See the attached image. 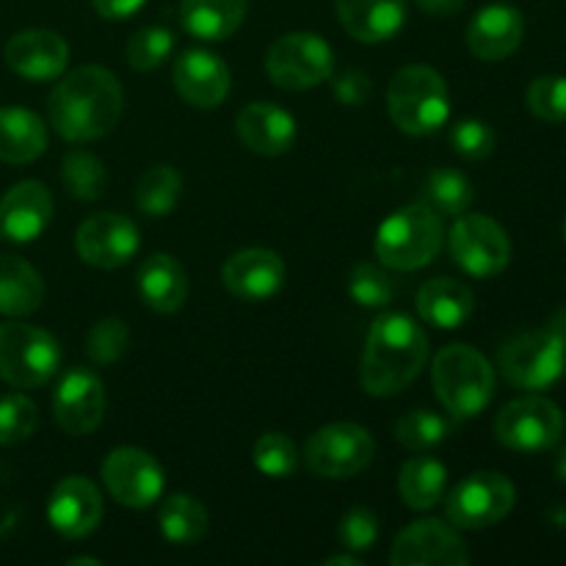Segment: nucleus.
Returning <instances> with one entry per match:
<instances>
[{
	"mask_svg": "<svg viewBox=\"0 0 566 566\" xmlns=\"http://www.w3.org/2000/svg\"><path fill=\"white\" fill-rule=\"evenodd\" d=\"M125 92L105 66L86 64L61 77L48 97V116L64 142H97L122 119Z\"/></svg>",
	"mask_w": 566,
	"mask_h": 566,
	"instance_id": "1",
	"label": "nucleus"
},
{
	"mask_svg": "<svg viewBox=\"0 0 566 566\" xmlns=\"http://www.w3.org/2000/svg\"><path fill=\"white\" fill-rule=\"evenodd\" d=\"M429 359V337L403 313H381L365 340L359 381L365 392L390 398L407 390Z\"/></svg>",
	"mask_w": 566,
	"mask_h": 566,
	"instance_id": "2",
	"label": "nucleus"
},
{
	"mask_svg": "<svg viewBox=\"0 0 566 566\" xmlns=\"http://www.w3.org/2000/svg\"><path fill=\"white\" fill-rule=\"evenodd\" d=\"M431 385L451 418H475L495 396V368L468 343L446 346L431 363Z\"/></svg>",
	"mask_w": 566,
	"mask_h": 566,
	"instance_id": "3",
	"label": "nucleus"
},
{
	"mask_svg": "<svg viewBox=\"0 0 566 566\" xmlns=\"http://www.w3.org/2000/svg\"><path fill=\"white\" fill-rule=\"evenodd\" d=\"M387 114L407 136L437 133L451 116V94L446 77L426 64H409L392 75L387 86Z\"/></svg>",
	"mask_w": 566,
	"mask_h": 566,
	"instance_id": "4",
	"label": "nucleus"
},
{
	"mask_svg": "<svg viewBox=\"0 0 566 566\" xmlns=\"http://www.w3.org/2000/svg\"><path fill=\"white\" fill-rule=\"evenodd\" d=\"M442 238L440 213L426 202H412L381 221L374 249L385 269L418 271L440 254Z\"/></svg>",
	"mask_w": 566,
	"mask_h": 566,
	"instance_id": "5",
	"label": "nucleus"
},
{
	"mask_svg": "<svg viewBox=\"0 0 566 566\" xmlns=\"http://www.w3.org/2000/svg\"><path fill=\"white\" fill-rule=\"evenodd\" d=\"M497 368L520 390H547L566 370V324L523 332L497 352Z\"/></svg>",
	"mask_w": 566,
	"mask_h": 566,
	"instance_id": "6",
	"label": "nucleus"
},
{
	"mask_svg": "<svg viewBox=\"0 0 566 566\" xmlns=\"http://www.w3.org/2000/svg\"><path fill=\"white\" fill-rule=\"evenodd\" d=\"M61 346L50 332L22 321L0 324V379L17 390L42 387L59 374Z\"/></svg>",
	"mask_w": 566,
	"mask_h": 566,
	"instance_id": "7",
	"label": "nucleus"
},
{
	"mask_svg": "<svg viewBox=\"0 0 566 566\" xmlns=\"http://www.w3.org/2000/svg\"><path fill=\"white\" fill-rule=\"evenodd\" d=\"M335 70V53L329 42L310 31H293L276 39L265 55V72L287 92H307L329 81Z\"/></svg>",
	"mask_w": 566,
	"mask_h": 566,
	"instance_id": "8",
	"label": "nucleus"
},
{
	"mask_svg": "<svg viewBox=\"0 0 566 566\" xmlns=\"http://www.w3.org/2000/svg\"><path fill=\"white\" fill-rule=\"evenodd\" d=\"M495 437L503 448L520 453L551 451L564 437V415L558 403L542 396L509 401L495 418Z\"/></svg>",
	"mask_w": 566,
	"mask_h": 566,
	"instance_id": "9",
	"label": "nucleus"
},
{
	"mask_svg": "<svg viewBox=\"0 0 566 566\" xmlns=\"http://www.w3.org/2000/svg\"><path fill=\"white\" fill-rule=\"evenodd\" d=\"M374 437L359 423H329L313 431L304 446V462L321 479H354L374 462Z\"/></svg>",
	"mask_w": 566,
	"mask_h": 566,
	"instance_id": "10",
	"label": "nucleus"
},
{
	"mask_svg": "<svg viewBox=\"0 0 566 566\" xmlns=\"http://www.w3.org/2000/svg\"><path fill=\"white\" fill-rule=\"evenodd\" d=\"M448 249L451 258L464 274L490 280L497 276L512 260V241L506 230L495 219L481 213L457 216V224L448 235Z\"/></svg>",
	"mask_w": 566,
	"mask_h": 566,
	"instance_id": "11",
	"label": "nucleus"
},
{
	"mask_svg": "<svg viewBox=\"0 0 566 566\" xmlns=\"http://www.w3.org/2000/svg\"><path fill=\"white\" fill-rule=\"evenodd\" d=\"M514 501H517V490L506 475L495 473V470H481L453 486L446 512L457 528L481 531L506 520L512 514Z\"/></svg>",
	"mask_w": 566,
	"mask_h": 566,
	"instance_id": "12",
	"label": "nucleus"
},
{
	"mask_svg": "<svg viewBox=\"0 0 566 566\" xmlns=\"http://www.w3.org/2000/svg\"><path fill=\"white\" fill-rule=\"evenodd\" d=\"M99 475L111 497L127 509H149L155 501H160L166 486L158 459L130 446L114 448L99 464Z\"/></svg>",
	"mask_w": 566,
	"mask_h": 566,
	"instance_id": "13",
	"label": "nucleus"
},
{
	"mask_svg": "<svg viewBox=\"0 0 566 566\" xmlns=\"http://www.w3.org/2000/svg\"><path fill=\"white\" fill-rule=\"evenodd\" d=\"M392 566H468L462 536L440 520H420L403 528L390 551Z\"/></svg>",
	"mask_w": 566,
	"mask_h": 566,
	"instance_id": "14",
	"label": "nucleus"
},
{
	"mask_svg": "<svg viewBox=\"0 0 566 566\" xmlns=\"http://www.w3.org/2000/svg\"><path fill=\"white\" fill-rule=\"evenodd\" d=\"M142 247L138 227L122 213H94L77 227L75 249L94 269H119L136 258Z\"/></svg>",
	"mask_w": 566,
	"mask_h": 566,
	"instance_id": "15",
	"label": "nucleus"
},
{
	"mask_svg": "<svg viewBox=\"0 0 566 566\" xmlns=\"http://www.w3.org/2000/svg\"><path fill=\"white\" fill-rule=\"evenodd\" d=\"M55 423L72 437H86L105 418V385L94 370L72 368L61 376L53 396Z\"/></svg>",
	"mask_w": 566,
	"mask_h": 566,
	"instance_id": "16",
	"label": "nucleus"
},
{
	"mask_svg": "<svg viewBox=\"0 0 566 566\" xmlns=\"http://www.w3.org/2000/svg\"><path fill=\"white\" fill-rule=\"evenodd\" d=\"M221 282L241 302H269L285 285V263L274 249H241L227 258L224 269H221Z\"/></svg>",
	"mask_w": 566,
	"mask_h": 566,
	"instance_id": "17",
	"label": "nucleus"
},
{
	"mask_svg": "<svg viewBox=\"0 0 566 566\" xmlns=\"http://www.w3.org/2000/svg\"><path fill=\"white\" fill-rule=\"evenodd\" d=\"M103 495L83 475L59 481L48 501V523L64 539H83L103 520Z\"/></svg>",
	"mask_w": 566,
	"mask_h": 566,
	"instance_id": "18",
	"label": "nucleus"
},
{
	"mask_svg": "<svg viewBox=\"0 0 566 566\" xmlns=\"http://www.w3.org/2000/svg\"><path fill=\"white\" fill-rule=\"evenodd\" d=\"M53 219V197L48 186L22 180L0 199V238L11 243H31L48 230Z\"/></svg>",
	"mask_w": 566,
	"mask_h": 566,
	"instance_id": "19",
	"label": "nucleus"
},
{
	"mask_svg": "<svg viewBox=\"0 0 566 566\" xmlns=\"http://www.w3.org/2000/svg\"><path fill=\"white\" fill-rule=\"evenodd\" d=\"M70 44L64 36L44 28H28L14 33L6 44V64L25 81H55L66 70Z\"/></svg>",
	"mask_w": 566,
	"mask_h": 566,
	"instance_id": "20",
	"label": "nucleus"
},
{
	"mask_svg": "<svg viewBox=\"0 0 566 566\" xmlns=\"http://www.w3.org/2000/svg\"><path fill=\"white\" fill-rule=\"evenodd\" d=\"M175 88L193 108H219L230 94V70L210 50H188L175 61Z\"/></svg>",
	"mask_w": 566,
	"mask_h": 566,
	"instance_id": "21",
	"label": "nucleus"
},
{
	"mask_svg": "<svg viewBox=\"0 0 566 566\" xmlns=\"http://www.w3.org/2000/svg\"><path fill=\"white\" fill-rule=\"evenodd\" d=\"M525 20L509 3L484 6L468 25L470 53L481 61H503L523 44Z\"/></svg>",
	"mask_w": 566,
	"mask_h": 566,
	"instance_id": "22",
	"label": "nucleus"
},
{
	"mask_svg": "<svg viewBox=\"0 0 566 566\" xmlns=\"http://www.w3.org/2000/svg\"><path fill=\"white\" fill-rule=\"evenodd\" d=\"M235 133L252 153L276 158L296 144V119L274 103L243 105L235 119Z\"/></svg>",
	"mask_w": 566,
	"mask_h": 566,
	"instance_id": "23",
	"label": "nucleus"
},
{
	"mask_svg": "<svg viewBox=\"0 0 566 566\" xmlns=\"http://www.w3.org/2000/svg\"><path fill=\"white\" fill-rule=\"evenodd\" d=\"M335 9L348 36L365 44H379L401 31L409 0H335Z\"/></svg>",
	"mask_w": 566,
	"mask_h": 566,
	"instance_id": "24",
	"label": "nucleus"
},
{
	"mask_svg": "<svg viewBox=\"0 0 566 566\" xmlns=\"http://www.w3.org/2000/svg\"><path fill=\"white\" fill-rule=\"evenodd\" d=\"M138 293L155 313H177L188 298L186 269L171 254H149L138 269Z\"/></svg>",
	"mask_w": 566,
	"mask_h": 566,
	"instance_id": "25",
	"label": "nucleus"
},
{
	"mask_svg": "<svg viewBox=\"0 0 566 566\" xmlns=\"http://www.w3.org/2000/svg\"><path fill=\"white\" fill-rule=\"evenodd\" d=\"M475 310V296L464 282L451 276H437L423 282L418 291V313L426 324L437 329H459L468 324Z\"/></svg>",
	"mask_w": 566,
	"mask_h": 566,
	"instance_id": "26",
	"label": "nucleus"
},
{
	"mask_svg": "<svg viewBox=\"0 0 566 566\" xmlns=\"http://www.w3.org/2000/svg\"><path fill=\"white\" fill-rule=\"evenodd\" d=\"M247 17V0H182L180 22L202 42H224Z\"/></svg>",
	"mask_w": 566,
	"mask_h": 566,
	"instance_id": "27",
	"label": "nucleus"
},
{
	"mask_svg": "<svg viewBox=\"0 0 566 566\" xmlns=\"http://www.w3.org/2000/svg\"><path fill=\"white\" fill-rule=\"evenodd\" d=\"M44 282L31 263L14 254H0V315L22 318L42 307Z\"/></svg>",
	"mask_w": 566,
	"mask_h": 566,
	"instance_id": "28",
	"label": "nucleus"
},
{
	"mask_svg": "<svg viewBox=\"0 0 566 566\" xmlns=\"http://www.w3.org/2000/svg\"><path fill=\"white\" fill-rule=\"evenodd\" d=\"M48 149V127L28 108H0V160L31 164Z\"/></svg>",
	"mask_w": 566,
	"mask_h": 566,
	"instance_id": "29",
	"label": "nucleus"
},
{
	"mask_svg": "<svg viewBox=\"0 0 566 566\" xmlns=\"http://www.w3.org/2000/svg\"><path fill=\"white\" fill-rule=\"evenodd\" d=\"M448 470L440 459L415 457L409 459L398 475V492L401 501L415 512H429L446 495Z\"/></svg>",
	"mask_w": 566,
	"mask_h": 566,
	"instance_id": "30",
	"label": "nucleus"
},
{
	"mask_svg": "<svg viewBox=\"0 0 566 566\" xmlns=\"http://www.w3.org/2000/svg\"><path fill=\"white\" fill-rule=\"evenodd\" d=\"M158 523L164 539L177 547L197 545L208 534V512H205L197 497L186 495V492L166 497L164 506H160Z\"/></svg>",
	"mask_w": 566,
	"mask_h": 566,
	"instance_id": "31",
	"label": "nucleus"
},
{
	"mask_svg": "<svg viewBox=\"0 0 566 566\" xmlns=\"http://www.w3.org/2000/svg\"><path fill=\"white\" fill-rule=\"evenodd\" d=\"M182 193V177L175 166L160 164L142 175L136 186V205L144 216L164 219L177 208Z\"/></svg>",
	"mask_w": 566,
	"mask_h": 566,
	"instance_id": "32",
	"label": "nucleus"
},
{
	"mask_svg": "<svg viewBox=\"0 0 566 566\" xmlns=\"http://www.w3.org/2000/svg\"><path fill=\"white\" fill-rule=\"evenodd\" d=\"M423 202L440 216H462L473 205V182L462 171L442 166L434 169L423 182Z\"/></svg>",
	"mask_w": 566,
	"mask_h": 566,
	"instance_id": "33",
	"label": "nucleus"
},
{
	"mask_svg": "<svg viewBox=\"0 0 566 566\" xmlns=\"http://www.w3.org/2000/svg\"><path fill=\"white\" fill-rule=\"evenodd\" d=\"M61 182L70 197L81 199V202H94L108 188V171H105L103 160L94 158L92 153L72 149L61 160Z\"/></svg>",
	"mask_w": 566,
	"mask_h": 566,
	"instance_id": "34",
	"label": "nucleus"
},
{
	"mask_svg": "<svg viewBox=\"0 0 566 566\" xmlns=\"http://www.w3.org/2000/svg\"><path fill=\"white\" fill-rule=\"evenodd\" d=\"M453 431L451 420L442 415L431 412V409H412V412L401 415L396 423V440L401 442L407 451H429V448L446 442V437Z\"/></svg>",
	"mask_w": 566,
	"mask_h": 566,
	"instance_id": "35",
	"label": "nucleus"
},
{
	"mask_svg": "<svg viewBox=\"0 0 566 566\" xmlns=\"http://www.w3.org/2000/svg\"><path fill=\"white\" fill-rule=\"evenodd\" d=\"M252 462L269 479H287L298 468V448L282 431H269V434H263L254 442Z\"/></svg>",
	"mask_w": 566,
	"mask_h": 566,
	"instance_id": "36",
	"label": "nucleus"
},
{
	"mask_svg": "<svg viewBox=\"0 0 566 566\" xmlns=\"http://www.w3.org/2000/svg\"><path fill=\"white\" fill-rule=\"evenodd\" d=\"M348 296L359 304V307L379 310L387 307L396 296V285H392L390 274L374 263H359L348 271Z\"/></svg>",
	"mask_w": 566,
	"mask_h": 566,
	"instance_id": "37",
	"label": "nucleus"
},
{
	"mask_svg": "<svg viewBox=\"0 0 566 566\" xmlns=\"http://www.w3.org/2000/svg\"><path fill=\"white\" fill-rule=\"evenodd\" d=\"M171 50H175V36H171V31H166L164 25H147L127 39L125 55L127 64H130L133 70L149 72L158 70L160 64H166Z\"/></svg>",
	"mask_w": 566,
	"mask_h": 566,
	"instance_id": "38",
	"label": "nucleus"
},
{
	"mask_svg": "<svg viewBox=\"0 0 566 566\" xmlns=\"http://www.w3.org/2000/svg\"><path fill=\"white\" fill-rule=\"evenodd\" d=\"M39 426L36 403L22 392L0 398V446H20L31 440Z\"/></svg>",
	"mask_w": 566,
	"mask_h": 566,
	"instance_id": "39",
	"label": "nucleus"
},
{
	"mask_svg": "<svg viewBox=\"0 0 566 566\" xmlns=\"http://www.w3.org/2000/svg\"><path fill=\"white\" fill-rule=\"evenodd\" d=\"M531 114L547 125L566 122V75H539L525 92Z\"/></svg>",
	"mask_w": 566,
	"mask_h": 566,
	"instance_id": "40",
	"label": "nucleus"
},
{
	"mask_svg": "<svg viewBox=\"0 0 566 566\" xmlns=\"http://www.w3.org/2000/svg\"><path fill=\"white\" fill-rule=\"evenodd\" d=\"M130 346V329L122 318H103L88 329L86 352L94 365H114Z\"/></svg>",
	"mask_w": 566,
	"mask_h": 566,
	"instance_id": "41",
	"label": "nucleus"
},
{
	"mask_svg": "<svg viewBox=\"0 0 566 566\" xmlns=\"http://www.w3.org/2000/svg\"><path fill=\"white\" fill-rule=\"evenodd\" d=\"M495 142V130L481 119H462L451 127V147L464 160L490 158Z\"/></svg>",
	"mask_w": 566,
	"mask_h": 566,
	"instance_id": "42",
	"label": "nucleus"
},
{
	"mask_svg": "<svg viewBox=\"0 0 566 566\" xmlns=\"http://www.w3.org/2000/svg\"><path fill=\"white\" fill-rule=\"evenodd\" d=\"M337 536H340V545L352 553H365L376 545L379 539V520L370 509L354 506L343 514L340 528H337Z\"/></svg>",
	"mask_w": 566,
	"mask_h": 566,
	"instance_id": "43",
	"label": "nucleus"
},
{
	"mask_svg": "<svg viewBox=\"0 0 566 566\" xmlns=\"http://www.w3.org/2000/svg\"><path fill=\"white\" fill-rule=\"evenodd\" d=\"M332 88H335L337 103H343V105H363V103H368L370 92H374V86H370L368 75H365V72H359V70L343 72L340 77H335Z\"/></svg>",
	"mask_w": 566,
	"mask_h": 566,
	"instance_id": "44",
	"label": "nucleus"
},
{
	"mask_svg": "<svg viewBox=\"0 0 566 566\" xmlns=\"http://www.w3.org/2000/svg\"><path fill=\"white\" fill-rule=\"evenodd\" d=\"M147 0H92L94 11L103 20H127V17L138 14Z\"/></svg>",
	"mask_w": 566,
	"mask_h": 566,
	"instance_id": "45",
	"label": "nucleus"
},
{
	"mask_svg": "<svg viewBox=\"0 0 566 566\" xmlns=\"http://www.w3.org/2000/svg\"><path fill=\"white\" fill-rule=\"evenodd\" d=\"M415 3L429 17H453L464 9L468 0H415Z\"/></svg>",
	"mask_w": 566,
	"mask_h": 566,
	"instance_id": "46",
	"label": "nucleus"
},
{
	"mask_svg": "<svg viewBox=\"0 0 566 566\" xmlns=\"http://www.w3.org/2000/svg\"><path fill=\"white\" fill-rule=\"evenodd\" d=\"M324 566H363L357 556H329L324 558Z\"/></svg>",
	"mask_w": 566,
	"mask_h": 566,
	"instance_id": "47",
	"label": "nucleus"
},
{
	"mask_svg": "<svg viewBox=\"0 0 566 566\" xmlns=\"http://www.w3.org/2000/svg\"><path fill=\"white\" fill-rule=\"evenodd\" d=\"M556 475L566 484V448H562V453L556 457Z\"/></svg>",
	"mask_w": 566,
	"mask_h": 566,
	"instance_id": "48",
	"label": "nucleus"
},
{
	"mask_svg": "<svg viewBox=\"0 0 566 566\" xmlns=\"http://www.w3.org/2000/svg\"><path fill=\"white\" fill-rule=\"evenodd\" d=\"M72 566H77V564H94V566H99V558H88V556H77V558H72L70 562Z\"/></svg>",
	"mask_w": 566,
	"mask_h": 566,
	"instance_id": "49",
	"label": "nucleus"
},
{
	"mask_svg": "<svg viewBox=\"0 0 566 566\" xmlns=\"http://www.w3.org/2000/svg\"><path fill=\"white\" fill-rule=\"evenodd\" d=\"M564 241H566V216H564Z\"/></svg>",
	"mask_w": 566,
	"mask_h": 566,
	"instance_id": "50",
	"label": "nucleus"
}]
</instances>
